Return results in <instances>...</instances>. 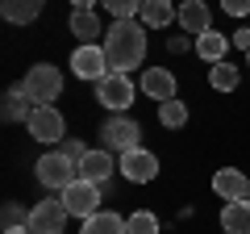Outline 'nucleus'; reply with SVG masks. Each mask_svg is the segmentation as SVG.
Wrapping results in <instances>:
<instances>
[{"label":"nucleus","mask_w":250,"mask_h":234,"mask_svg":"<svg viewBox=\"0 0 250 234\" xmlns=\"http://www.w3.org/2000/svg\"><path fill=\"white\" fill-rule=\"evenodd\" d=\"M238 80H242V71L229 63V59H221V63L208 67V84H213L217 92H233V88H238Z\"/></svg>","instance_id":"nucleus-21"},{"label":"nucleus","mask_w":250,"mask_h":234,"mask_svg":"<svg viewBox=\"0 0 250 234\" xmlns=\"http://www.w3.org/2000/svg\"><path fill=\"white\" fill-rule=\"evenodd\" d=\"M159 121L167 130H179L188 121V105H184V100H163V105H159Z\"/></svg>","instance_id":"nucleus-24"},{"label":"nucleus","mask_w":250,"mask_h":234,"mask_svg":"<svg viewBox=\"0 0 250 234\" xmlns=\"http://www.w3.org/2000/svg\"><path fill=\"white\" fill-rule=\"evenodd\" d=\"M46 9V0H0V17L13 21V25H29V21H38Z\"/></svg>","instance_id":"nucleus-16"},{"label":"nucleus","mask_w":250,"mask_h":234,"mask_svg":"<svg viewBox=\"0 0 250 234\" xmlns=\"http://www.w3.org/2000/svg\"><path fill=\"white\" fill-rule=\"evenodd\" d=\"M71 71L80 75V80H92V84H100L113 67H108V54H104V42H96V46H75V54H71Z\"/></svg>","instance_id":"nucleus-9"},{"label":"nucleus","mask_w":250,"mask_h":234,"mask_svg":"<svg viewBox=\"0 0 250 234\" xmlns=\"http://www.w3.org/2000/svg\"><path fill=\"white\" fill-rule=\"evenodd\" d=\"M59 201L67 205V213L71 217H92V213H100V184H92V180H75V184H67V188L59 192Z\"/></svg>","instance_id":"nucleus-5"},{"label":"nucleus","mask_w":250,"mask_h":234,"mask_svg":"<svg viewBox=\"0 0 250 234\" xmlns=\"http://www.w3.org/2000/svg\"><path fill=\"white\" fill-rule=\"evenodd\" d=\"M117 171H121L129 184H150L154 176H159V155L146 151V146H138V151H125L121 159H117Z\"/></svg>","instance_id":"nucleus-8"},{"label":"nucleus","mask_w":250,"mask_h":234,"mask_svg":"<svg viewBox=\"0 0 250 234\" xmlns=\"http://www.w3.org/2000/svg\"><path fill=\"white\" fill-rule=\"evenodd\" d=\"M100 138H104V151L125 155V151H138V142H142V126H138L134 117L117 113V117H108L104 126H100Z\"/></svg>","instance_id":"nucleus-4"},{"label":"nucleus","mask_w":250,"mask_h":234,"mask_svg":"<svg viewBox=\"0 0 250 234\" xmlns=\"http://www.w3.org/2000/svg\"><path fill=\"white\" fill-rule=\"evenodd\" d=\"M67 205L62 201H38L34 209H29V230L34 234H62V226H67Z\"/></svg>","instance_id":"nucleus-10"},{"label":"nucleus","mask_w":250,"mask_h":234,"mask_svg":"<svg viewBox=\"0 0 250 234\" xmlns=\"http://www.w3.org/2000/svg\"><path fill=\"white\" fill-rule=\"evenodd\" d=\"M229 46H233V42H229L225 34H217V29H208V34H200V38H196V54L205 59L208 67H213V63H221L225 54H229Z\"/></svg>","instance_id":"nucleus-19"},{"label":"nucleus","mask_w":250,"mask_h":234,"mask_svg":"<svg viewBox=\"0 0 250 234\" xmlns=\"http://www.w3.org/2000/svg\"><path fill=\"white\" fill-rule=\"evenodd\" d=\"M80 234H125V217L121 213H108V209H100V213L83 217V230Z\"/></svg>","instance_id":"nucleus-20"},{"label":"nucleus","mask_w":250,"mask_h":234,"mask_svg":"<svg viewBox=\"0 0 250 234\" xmlns=\"http://www.w3.org/2000/svg\"><path fill=\"white\" fill-rule=\"evenodd\" d=\"M142 25H150V29H163V25H171V21H179V9L171 4V0H142Z\"/></svg>","instance_id":"nucleus-17"},{"label":"nucleus","mask_w":250,"mask_h":234,"mask_svg":"<svg viewBox=\"0 0 250 234\" xmlns=\"http://www.w3.org/2000/svg\"><path fill=\"white\" fill-rule=\"evenodd\" d=\"M71 34L80 38V46H96L108 29H100L96 9H71Z\"/></svg>","instance_id":"nucleus-14"},{"label":"nucleus","mask_w":250,"mask_h":234,"mask_svg":"<svg viewBox=\"0 0 250 234\" xmlns=\"http://www.w3.org/2000/svg\"><path fill=\"white\" fill-rule=\"evenodd\" d=\"M229 42L238 46V50H246V54H250V25H242V29H233V34H229Z\"/></svg>","instance_id":"nucleus-28"},{"label":"nucleus","mask_w":250,"mask_h":234,"mask_svg":"<svg viewBox=\"0 0 250 234\" xmlns=\"http://www.w3.org/2000/svg\"><path fill=\"white\" fill-rule=\"evenodd\" d=\"M246 201H250V197H246Z\"/></svg>","instance_id":"nucleus-33"},{"label":"nucleus","mask_w":250,"mask_h":234,"mask_svg":"<svg viewBox=\"0 0 250 234\" xmlns=\"http://www.w3.org/2000/svg\"><path fill=\"white\" fill-rule=\"evenodd\" d=\"M21 92H25L34 105H50V100H59L62 92V75L54 63H34L25 71V80H21Z\"/></svg>","instance_id":"nucleus-2"},{"label":"nucleus","mask_w":250,"mask_h":234,"mask_svg":"<svg viewBox=\"0 0 250 234\" xmlns=\"http://www.w3.org/2000/svg\"><path fill=\"white\" fill-rule=\"evenodd\" d=\"M25 100H29V96L21 92V84L4 92V121H29V113H34V109H29Z\"/></svg>","instance_id":"nucleus-22"},{"label":"nucleus","mask_w":250,"mask_h":234,"mask_svg":"<svg viewBox=\"0 0 250 234\" xmlns=\"http://www.w3.org/2000/svg\"><path fill=\"white\" fill-rule=\"evenodd\" d=\"M104 54L113 71H134L138 63L146 59V25L142 21H113L104 34Z\"/></svg>","instance_id":"nucleus-1"},{"label":"nucleus","mask_w":250,"mask_h":234,"mask_svg":"<svg viewBox=\"0 0 250 234\" xmlns=\"http://www.w3.org/2000/svg\"><path fill=\"white\" fill-rule=\"evenodd\" d=\"M0 222H4V230H13V226H29V213L17 205V201H9V205H4V213H0Z\"/></svg>","instance_id":"nucleus-26"},{"label":"nucleus","mask_w":250,"mask_h":234,"mask_svg":"<svg viewBox=\"0 0 250 234\" xmlns=\"http://www.w3.org/2000/svg\"><path fill=\"white\" fill-rule=\"evenodd\" d=\"M4 234H34L29 226H13V230H4Z\"/></svg>","instance_id":"nucleus-31"},{"label":"nucleus","mask_w":250,"mask_h":234,"mask_svg":"<svg viewBox=\"0 0 250 234\" xmlns=\"http://www.w3.org/2000/svg\"><path fill=\"white\" fill-rule=\"evenodd\" d=\"M221 230L225 234H250V201H225Z\"/></svg>","instance_id":"nucleus-18"},{"label":"nucleus","mask_w":250,"mask_h":234,"mask_svg":"<svg viewBox=\"0 0 250 234\" xmlns=\"http://www.w3.org/2000/svg\"><path fill=\"white\" fill-rule=\"evenodd\" d=\"M221 9L229 17H250V0H221Z\"/></svg>","instance_id":"nucleus-27"},{"label":"nucleus","mask_w":250,"mask_h":234,"mask_svg":"<svg viewBox=\"0 0 250 234\" xmlns=\"http://www.w3.org/2000/svg\"><path fill=\"white\" fill-rule=\"evenodd\" d=\"M96 100L104 109H113V113H125V109L134 105V80L125 71H108L104 80L96 84Z\"/></svg>","instance_id":"nucleus-6"},{"label":"nucleus","mask_w":250,"mask_h":234,"mask_svg":"<svg viewBox=\"0 0 250 234\" xmlns=\"http://www.w3.org/2000/svg\"><path fill=\"white\" fill-rule=\"evenodd\" d=\"M100 4H104L117 21H134L138 13H142V0H100Z\"/></svg>","instance_id":"nucleus-25"},{"label":"nucleus","mask_w":250,"mask_h":234,"mask_svg":"<svg viewBox=\"0 0 250 234\" xmlns=\"http://www.w3.org/2000/svg\"><path fill=\"white\" fill-rule=\"evenodd\" d=\"M125 234H159V217L150 209H138V213L125 217Z\"/></svg>","instance_id":"nucleus-23"},{"label":"nucleus","mask_w":250,"mask_h":234,"mask_svg":"<svg viewBox=\"0 0 250 234\" xmlns=\"http://www.w3.org/2000/svg\"><path fill=\"white\" fill-rule=\"evenodd\" d=\"M142 92L150 100H159V105L163 100H175V75L167 67H146L142 71Z\"/></svg>","instance_id":"nucleus-13"},{"label":"nucleus","mask_w":250,"mask_h":234,"mask_svg":"<svg viewBox=\"0 0 250 234\" xmlns=\"http://www.w3.org/2000/svg\"><path fill=\"white\" fill-rule=\"evenodd\" d=\"M179 25H184V34H192V38L208 34V29H213L208 4H205V0H184V4H179Z\"/></svg>","instance_id":"nucleus-12"},{"label":"nucleus","mask_w":250,"mask_h":234,"mask_svg":"<svg viewBox=\"0 0 250 234\" xmlns=\"http://www.w3.org/2000/svg\"><path fill=\"white\" fill-rule=\"evenodd\" d=\"M25 126H29V138H38V142H62L67 138V121L54 105H34Z\"/></svg>","instance_id":"nucleus-7"},{"label":"nucleus","mask_w":250,"mask_h":234,"mask_svg":"<svg viewBox=\"0 0 250 234\" xmlns=\"http://www.w3.org/2000/svg\"><path fill=\"white\" fill-rule=\"evenodd\" d=\"M38 180H42L46 188L62 192L67 184L80 180V163H75L71 155H62V151H46L42 159H38Z\"/></svg>","instance_id":"nucleus-3"},{"label":"nucleus","mask_w":250,"mask_h":234,"mask_svg":"<svg viewBox=\"0 0 250 234\" xmlns=\"http://www.w3.org/2000/svg\"><path fill=\"white\" fill-rule=\"evenodd\" d=\"M59 151H62V155H71V159H75V163H80V159H83V155H88V151H83V146H80V142H71V138H67V142H62V146H59Z\"/></svg>","instance_id":"nucleus-29"},{"label":"nucleus","mask_w":250,"mask_h":234,"mask_svg":"<svg viewBox=\"0 0 250 234\" xmlns=\"http://www.w3.org/2000/svg\"><path fill=\"white\" fill-rule=\"evenodd\" d=\"M113 171H117V159L108 151H88L80 159V176H83V180H92V184H104Z\"/></svg>","instance_id":"nucleus-15"},{"label":"nucleus","mask_w":250,"mask_h":234,"mask_svg":"<svg viewBox=\"0 0 250 234\" xmlns=\"http://www.w3.org/2000/svg\"><path fill=\"white\" fill-rule=\"evenodd\" d=\"M213 192H217L221 201H246V197H250V180L242 176L238 167H221V171L213 176Z\"/></svg>","instance_id":"nucleus-11"},{"label":"nucleus","mask_w":250,"mask_h":234,"mask_svg":"<svg viewBox=\"0 0 250 234\" xmlns=\"http://www.w3.org/2000/svg\"><path fill=\"white\" fill-rule=\"evenodd\" d=\"M100 0H71V9H96Z\"/></svg>","instance_id":"nucleus-30"},{"label":"nucleus","mask_w":250,"mask_h":234,"mask_svg":"<svg viewBox=\"0 0 250 234\" xmlns=\"http://www.w3.org/2000/svg\"><path fill=\"white\" fill-rule=\"evenodd\" d=\"M246 67H250V54H246Z\"/></svg>","instance_id":"nucleus-32"}]
</instances>
